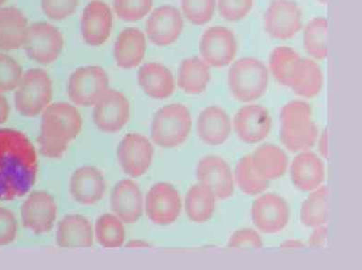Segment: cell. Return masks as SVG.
<instances>
[{"mask_svg": "<svg viewBox=\"0 0 362 270\" xmlns=\"http://www.w3.org/2000/svg\"><path fill=\"white\" fill-rule=\"evenodd\" d=\"M37 168L35 147L26 135L0 128V200H14L30 192Z\"/></svg>", "mask_w": 362, "mask_h": 270, "instance_id": "obj_1", "label": "cell"}, {"mask_svg": "<svg viewBox=\"0 0 362 270\" xmlns=\"http://www.w3.org/2000/svg\"><path fill=\"white\" fill-rule=\"evenodd\" d=\"M83 118L76 106L66 102L50 103L42 112L37 143L46 158L61 159L77 139Z\"/></svg>", "mask_w": 362, "mask_h": 270, "instance_id": "obj_2", "label": "cell"}, {"mask_svg": "<svg viewBox=\"0 0 362 270\" xmlns=\"http://www.w3.org/2000/svg\"><path fill=\"white\" fill-rule=\"evenodd\" d=\"M319 130L307 102L294 100L280 112V140L289 152H305L316 143Z\"/></svg>", "mask_w": 362, "mask_h": 270, "instance_id": "obj_3", "label": "cell"}, {"mask_svg": "<svg viewBox=\"0 0 362 270\" xmlns=\"http://www.w3.org/2000/svg\"><path fill=\"white\" fill-rule=\"evenodd\" d=\"M269 74L267 66L259 59H238L230 68L228 86L232 95L241 102H252L265 95Z\"/></svg>", "mask_w": 362, "mask_h": 270, "instance_id": "obj_4", "label": "cell"}, {"mask_svg": "<svg viewBox=\"0 0 362 270\" xmlns=\"http://www.w3.org/2000/svg\"><path fill=\"white\" fill-rule=\"evenodd\" d=\"M192 115L180 103L166 105L153 116L151 137L156 145L173 149L187 140L192 130Z\"/></svg>", "mask_w": 362, "mask_h": 270, "instance_id": "obj_5", "label": "cell"}, {"mask_svg": "<svg viewBox=\"0 0 362 270\" xmlns=\"http://www.w3.org/2000/svg\"><path fill=\"white\" fill-rule=\"evenodd\" d=\"M15 90L16 109L25 118L42 114L52 102V81L42 68H31L25 72Z\"/></svg>", "mask_w": 362, "mask_h": 270, "instance_id": "obj_6", "label": "cell"}, {"mask_svg": "<svg viewBox=\"0 0 362 270\" xmlns=\"http://www.w3.org/2000/svg\"><path fill=\"white\" fill-rule=\"evenodd\" d=\"M27 56L40 65L55 62L64 48V37L53 25L45 21L28 26L23 47Z\"/></svg>", "mask_w": 362, "mask_h": 270, "instance_id": "obj_7", "label": "cell"}, {"mask_svg": "<svg viewBox=\"0 0 362 270\" xmlns=\"http://www.w3.org/2000/svg\"><path fill=\"white\" fill-rule=\"evenodd\" d=\"M109 89V77L100 66L81 67L69 78V99L78 106H93Z\"/></svg>", "mask_w": 362, "mask_h": 270, "instance_id": "obj_8", "label": "cell"}, {"mask_svg": "<svg viewBox=\"0 0 362 270\" xmlns=\"http://www.w3.org/2000/svg\"><path fill=\"white\" fill-rule=\"evenodd\" d=\"M93 106L94 124L105 133H117L130 121V102L119 91L107 90Z\"/></svg>", "mask_w": 362, "mask_h": 270, "instance_id": "obj_9", "label": "cell"}, {"mask_svg": "<svg viewBox=\"0 0 362 270\" xmlns=\"http://www.w3.org/2000/svg\"><path fill=\"white\" fill-rule=\"evenodd\" d=\"M181 209L180 195L177 190L168 182H158L148 191L144 200V210L148 219L154 224H173L180 215Z\"/></svg>", "mask_w": 362, "mask_h": 270, "instance_id": "obj_10", "label": "cell"}, {"mask_svg": "<svg viewBox=\"0 0 362 270\" xmlns=\"http://www.w3.org/2000/svg\"><path fill=\"white\" fill-rule=\"evenodd\" d=\"M267 34L273 39H293L302 28V11L292 0H274L264 16Z\"/></svg>", "mask_w": 362, "mask_h": 270, "instance_id": "obj_11", "label": "cell"}, {"mask_svg": "<svg viewBox=\"0 0 362 270\" xmlns=\"http://www.w3.org/2000/svg\"><path fill=\"white\" fill-rule=\"evenodd\" d=\"M201 59L209 67L223 68L231 64L238 53V42L235 34L228 28H207L200 39Z\"/></svg>", "mask_w": 362, "mask_h": 270, "instance_id": "obj_12", "label": "cell"}, {"mask_svg": "<svg viewBox=\"0 0 362 270\" xmlns=\"http://www.w3.org/2000/svg\"><path fill=\"white\" fill-rule=\"evenodd\" d=\"M21 214L22 224L34 234L49 233L57 219L54 197L47 191H33L22 204Z\"/></svg>", "mask_w": 362, "mask_h": 270, "instance_id": "obj_13", "label": "cell"}, {"mask_svg": "<svg viewBox=\"0 0 362 270\" xmlns=\"http://www.w3.org/2000/svg\"><path fill=\"white\" fill-rule=\"evenodd\" d=\"M153 153L152 143L146 137L136 133L127 134L118 146L119 165L130 177H141L149 171Z\"/></svg>", "mask_w": 362, "mask_h": 270, "instance_id": "obj_14", "label": "cell"}, {"mask_svg": "<svg viewBox=\"0 0 362 270\" xmlns=\"http://www.w3.org/2000/svg\"><path fill=\"white\" fill-rule=\"evenodd\" d=\"M252 221L260 231L276 234L288 225V202L278 194L269 193L257 197L251 209Z\"/></svg>", "mask_w": 362, "mask_h": 270, "instance_id": "obj_15", "label": "cell"}, {"mask_svg": "<svg viewBox=\"0 0 362 270\" xmlns=\"http://www.w3.org/2000/svg\"><path fill=\"white\" fill-rule=\"evenodd\" d=\"M146 30L148 39L153 45H172L181 36L184 30V18L180 11L174 6H160L150 15Z\"/></svg>", "mask_w": 362, "mask_h": 270, "instance_id": "obj_16", "label": "cell"}, {"mask_svg": "<svg viewBox=\"0 0 362 270\" xmlns=\"http://www.w3.org/2000/svg\"><path fill=\"white\" fill-rule=\"evenodd\" d=\"M113 20L111 8L102 0H91L81 16L83 42L90 47L103 45L111 36Z\"/></svg>", "mask_w": 362, "mask_h": 270, "instance_id": "obj_17", "label": "cell"}, {"mask_svg": "<svg viewBox=\"0 0 362 270\" xmlns=\"http://www.w3.org/2000/svg\"><path fill=\"white\" fill-rule=\"evenodd\" d=\"M197 180L212 190L216 199H229L234 193V176L225 159L217 156L201 159L197 169Z\"/></svg>", "mask_w": 362, "mask_h": 270, "instance_id": "obj_18", "label": "cell"}, {"mask_svg": "<svg viewBox=\"0 0 362 270\" xmlns=\"http://www.w3.org/2000/svg\"><path fill=\"white\" fill-rule=\"evenodd\" d=\"M234 127L239 139L243 142L259 143L269 136L272 130V116L262 106H245L235 115Z\"/></svg>", "mask_w": 362, "mask_h": 270, "instance_id": "obj_19", "label": "cell"}, {"mask_svg": "<svg viewBox=\"0 0 362 270\" xmlns=\"http://www.w3.org/2000/svg\"><path fill=\"white\" fill-rule=\"evenodd\" d=\"M111 206L115 215L124 224L133 225L139 221L144 210L139 186L131 180L119 181L112 190Z\"/></svg>", "mask_w": 362, "mask_h": 270, "instance_id": "obj_20", "label": "cell"}, {"mask_svg": "<svg viewBox=\"0 0 362 270\" xmlns=\"http://www.w3.org/2000/svg\"><path fill=\"white\" fill-rule=\"evenodd\" d=\"M105 191V178L95 166H81L71 175L70 193L81 205H95L103 199Z\"/></svg>", "mask_w": 362, "mask_h": 270, "instance_id": "obj_21", "label": "cell"}, {"mask_svg": "<svg viewBox=\"0 0 362 270\" xmlns=\"http://www.w3.org/2000/svg\"><path fill=\"white\" fill-rule=\"evenodd\" d=\"M146 53V36L139 28H124L119 34L113 48V56L119 68L132 70L138 67L144 61Z\"/></svg>", "mask_w": 362, "mask_h": 270, "instance_id": "obj_22", "label": "cell"}, {"mask_svg": "<svg viewBox=\"0 0 362 270\" xmlns=\"http://www.w3.org/2000/svg\"><path fill=\"white\" fill-rule=\"evenodd\" d=\"M231 130V119L219 106H209L198 117V137L206 145H222L228 140Z\"/></svg>", "mask_w": 362, "mask_h": 270, "instance_id": "obj_23", "label": "cell"}, {"mask_svg": "<svg viewBox=\"0 0 362 270\" xmlns=\"http://www.w3.org/2000/svg\"><path fill=\"white\" fill-rule=\"evenodd\" d=\"M291 175L295 187L307 192L316 190L323 183L325 166L316 154L305 150L293 160Z\"/></svg>", "mask_w": 362, "mask_h": 270, "instance_id": "obj_24", "label": "cell"}, {"mask_svg": "<svg viewBox=\"0 0 362 270\" xmlns=\"http://www.w3.org/2000/svg\"><path fill=\"white\" fill-rule=\"evenodd\" d=\"M137 80L144 92L154 99H168L175 90L172 72L160 63L150 62L141 66Z\"/></svg>", "mask_w": 362, "mask_h": 270, "instance_id": "obj_25", "label": "cell"}, {"mask_svg": "<svg viewBox=\"0 0 362 270\" xmlns=\"http://www.w3.org/2000/svg\"><path fill=\"white\" fill-rule=\"evenodd\" d=\"M93 226L85 216L77 214L65 216L59 223L56 243L63 249L90 247L93 244Z\"/></svg>", "mask_w": 362, "mask_h": 270, "instance_id": "obj_26", "label": "cell"}, {"mask_svg": "<svg viewBox=\"0 0 362 270\" xmlns=\"http://www.w3.org/2000/svg\"><path fill=\"white\" fill-rule=\"evenodd\" d=\"M28 20L15 7L0 8V51H11L23 47Z\"/></svg>", "mask_w": 362, "mask_h": 270, "instance_id": "obj_27", "label": "cell"}, {"mask_svg": "<svg viewBox=\"0 0 362 270\" xmlns=\"http://www.w3.org/2000/svg\"><path fill=\"white\" fill-rule=\"evenodd\" d=\"M252 166L262 180H278L285 174L288 168V156L284 150L273 144L258 147L251 155Z\"/></svg>", "mask_w": 362, "mask_h": 270, "instance_id": "obj_28", "label": "cell"}, {"mask_svg": "<svg viewBox=\"0 0 362 270\" xmlns=\"http://www.w3.org/2000/svg\"><path fill=\"white\" fill-rule=\"evenodd\" d=\"M211 80L210 67L201 58L192 56L182 61L178 71V86L189 95L206 91Z\"/></svg>", "mask_w": 362, "mask_h": 270, "instance_id": "obj_29", "label": "cell"}, {"mask_svg": "<svg viewBox=\"0 0 362 270\" xmlns=\"http://www.w3.org/2000/svg\"><path fill=\"white\" fill-rule=\"evenodd\" d=\"M323 74L311 59L301 58L293 76L291 89L297 95L311 99L322 90Z\"/></svg>", "mask_w": 362, "mask_h": 270, "instance_id": "obj_30", "label": "cell"}, {"mask_svg": "<svg viewBox=\"0 0 362 270\" xmlns=\"http://www.w3.org/2000/svg\"><path fill=\"white\" fill-rule=\"evenodd\" d=\"M216 199L206 185L199 183L192 187L185 196V212L189 219L195 223L209 221L215 212Z\"/></svg>", "mask_w": 362, "mask_h": 270, "instance_id": "obj_31", "label": "cell"}, {"mask_svg": "<svg viewBox=\"0 0 362 270\" xmlns=\"http://www.w3.org/2000/svg\"><path fill=\"white\" fill-rule=\"evenodd\" d=\"M301 56L288 47H278L273 50L269 59L270 70L273 77L282 86L291 87L296 67Z\"/></svg>", "mask_w": 362, "mask_h": 270, "instance_id": "obj_32", "label": "cell"}, {"mask_svg": "<svg viewBox=\"0 0 362 270\" xmlns=\"http://www.w3.org/2000/svg\"><path fill=\"white\" fill-rule=\"evenodd\" d=\"M95 235L98 243L105 249H118L125 243L124 223L112 214H105L97 219Z\"/></svg>", "mask_w": 362, "mask_h": 270, "instance_id": "obj_33", "label": "cell"}, {"mask_svg": "<svg viewBox=\"0 0 362 270\" xmlns=\"http://www.w3.org/2000/svg\"><path fill=\"white\" fill-rule=\"evenodd\" d=\"M327 187L320 186L313 190L302 204L300 219L302 224L316 228L324 225L327 219Z\"/></svg>", "mask_w": 362, "mask_h": 270, "instance_id": "obj_34", "label": "cell"}, {"mask_svg": "<svg viewBox=\"0 0 362 270\" xmlns=\"http://www.w3.org/2000/svg\"><path fill=\"white\" fill-rule=\"evenodd\" d=\"M327 20L317 17L308 22L304 30V46L307 52L317 61L327 56Z\"/></svg>", "mask_w": 362, "mask_h": 270, "instance_id": "obj_35", "label": "cell"}, {"mask_svg": "<svg viewBox=\"0 0 362 270\" xmlns=\"http://www.w3.org/2000/svg\"><path fill=\"white\" fill-rule=\"evenodd\" d=\"M235 181L244 193L256 196L264 192L269 187V181L262 180L253 169L251 155L243 157L235 166Z\"/></svg>", "mask_w": 362, "mask_h": 270, "instance_id": "obj_36", "label": "cell"}, {"mask_svg": "<svg viewBox=\"0 0 362 270\" xmlns=\"http://www.w3.org/2000/svg\"><path fill=\"white\" fill-rule=\"evenodd\" d=\"M182 14L189 22L203 26L213 20L216 0H181Z\"/></svg>", "mask_w": 362, "mask_h": 270, "instance_id": "obj_37", "label": "cell"}, {"mask_svg": "<svg viewBox=\"0 0 362 270\" xmlns=\"http://www.w3.org/2000/svg\"><path fill=\"white\" fill-rule=\"evenodd\" d=\"M153 0H115L113 8L119 20L136 22L152 11Z\"/></svg>", "mask_w": 362, "mask_h": 270, "instance_id": "obj_38", "label": "cell"}, {"mask_svg": "<svg viewBox=\"0 0 362 270\" xmlns=\"http://www.w3.org/2000/svg\"><path fill=\"white\" fill-rule=\"evenodd\" d=\"M23 70L20 63L12 56L0 52V93H8L17 89Z\"/></svg>", "mask_w": 362, "mask_h": 270, "instance_id": "obj_39", "label": "cell"}, {"mask_svg": "<svg viewBox=\"0 0 362 270\" xmlns=\"http://www.w3.org/2000/svg\"><path fill=\"white\" fill-rule=\"evenodd\" d=\"M253 5L254 0H218L219 13L228 22L244 20L250 13Z\"/></svg>", "mask_w": 362, "mask_h": 270, "instance_id": "obj_40", "label": "cell"}, {"mask_svg": "<svg viewBox=\"0 0 362 270\" xmlns=\"http://www.w3.org/2000/svg\"><path fill=\"white\" fill-rule=\"evenodd\" d=\"M40 6L50 20L62 21L75 13L78 0H40Z\"/></svg>", "mask_w": 362, "mask_h": 270, "instance_id": "obj_41", "label": "cell"}, {"mask_svg": "<svg viewBox=\"0 0 362 270\" xmlns=\"http://www.w3.org/2000/svg\"><path fill=\"white\" fill-rule=\"evenodd\" d=\"M230 249L259 250L263 247L262 238L254 229L243 228L235 231L228 241Z\"/></svg>", "mask_w": 362, "mask_h": 270, "instance_id": "obj_42", "label": "cell"}, {"mask_svg": "<svg viewBox=\"0 0 362 270\" xmlns=\"http://www.w3.org/2000/svg\"><path fill=\"white\" fill-rule=\"evenodd\" d=\"M18 233V222L13 212L0 207V247L14 243Z\"/></svg>", "mask_w": 362, "mask_h": 270, "instance_id": "obj_43", "label": "cell"}, {"mask_svg": "<svg viewBox=\"0 0 362 270\" xmlns=\"http://www.w3.org/2000/svg\"><path fill=\"white\" fill-rule=\"evenodd\" d=\"M327 237V229L323 225L316 227V229L311 234L308 245L313 249H320L325 246Z\"/></svg>", "mask_w": 362, "mask_h": 270, "instance_id": "obj_44", "label": "cell"}, {"mask_svg": "<svg viewBox=\"0 0 362 270\" xmlns=\"http://www.w3.org/2000/svg\"><path fill=\"white\" fill-rule=\"evenodd\" d=\"M9 113H11V106L8 99L0 93V125L8 121Z\"/></svg>", "mask_w": 362, "mask_h": 270, "instance_id": "obj_45", "label": "cell"}, {"mask_svg": "<svg viewBox=\"0 0 362 270\" xmlns=\"http://www.w3.org/2000/svg\"><path fill=\"white\" fill-rule=\"evenodd\" d=\"M327 145H329V134H327V130H325L323 131L322 135H321L319 142V152L320 155L325 159H327V157H329V146Z\"/></svg>", "mask_w": 362, "mask_h": 270, "instance_id": "obj_46", "label": "cell"}, {"mask_svg": "<svg viewBox=\"0 0 362 270\" xmlns=\"http://www.w3.org/2000/svg\"><path fill=\"white\" fill-rule=\"evenodd\" d=\"M305 244L300 240H288L280 245V250H291L304 249Z\"/></svg>", "mask_w": 362, "mask_h": 270, "instance_id": "obj_47", "label": "cell"}, {"mask_svg": "<svg viewBox=\"0 0 362 270\" xmlns=\"http://www.w3.org/2000/svg\"><path fill=\"white\" fill-rule=\"evenodd\" d=\"M129 247H150V244L141 240H133L127 244Z\"/></svg>", "mask_w": 362, "mask_h": 270, "instance_id": "obj_48", "label": "cell"}, {"mask_svg": "<svg viewBox=\"0 0 362 270\" xmlns=\"http://www.w3.org/2000/svg\"><path fill=\"white\" fill-rule=\"evenodd\" d=\"M317 1L321 3V4H327V1H329V0H317Z\"/></svg>", "mask_w": 362, "mask_h": 270, "instance_id": "obj_49", "label": "cell"}, {"mask_svg": "<svg viewBox=\"0 0 362 270\" xmlns=\"http://www.w3.org/2000/svg\"><path fill=\"white\" fill-rule=\"evenodd\" d=\"M5 2H6V0H0V7H1V6L3 4H4Z\"/></svg>", "mask_w": 362, "mask_h": 270, "instance_id": "obj_50", "label": "cell"}]
</instances>
